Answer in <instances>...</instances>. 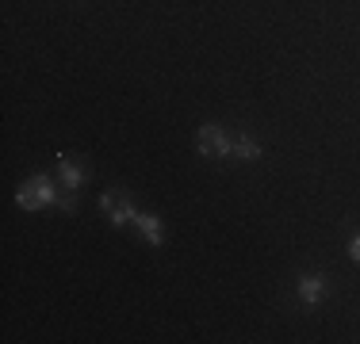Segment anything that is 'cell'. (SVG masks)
Returning <instances> with one entry per match:
<instances>
[{"label":"cell","mask_w":360,"mask_h":344,"mask_svg":"<svg viewBox=\"0 0 360 344\" xmlns=\"http://www.w3.org/2000/svg\"><path fill=\"white\" fill-rule=\"evenodd\" d=\"M195 142H200V153H203V157H211V161L234 157V138L222 131V126H215V123H203Z\"/></svg>","instance_id":"obj_2"},{"label":"cell","mask_w":360,"mask_h":344,"mask_svg":"<svg viewBox=\"0 0 360 344\" xmlns=\"http://www.w3.org/2000/svg\"><path fill=\"white\" fill-rule=\"evenodd\" d=\"M84 180H89V168L77 165L70 153H58V184H65L73 192V187H81Z\"/></svg>","instance_id":"obj_5"},{"label":"cell","mask_w":360,"mask_h":344,"mask_svg":"<svg viewBox=\"0 0 360 344\" xmlns=\"http://www.w3.org/2000/svg\"><path fill=\"white\" fill-rule=\"evenodd\" d=\"M261 142H257V138L253 134H238L234 138V157L238 161H261Z\"/></svg>","instance_id":"obj_7"},{"label":"cell","mask_w":360,"mask_h":344,"mask_svg":"<svg viewBox=\"0 0 360 344\" xmlns=\"http://www.w3.org/2000/svg\"><path fill=\"white\" fill-rule=\"evenodd\" d=\"M295 295H299V303H303L307 310H314V306H322L326 295H330V283H326L322 272H303L299 283H295Z\"/></svg>","instance_id":"obj_4"},{"label":"cell","mask_w":360,"mask_h":344,"mask_svg":"<svg viewBox=\"0 0 360 344\" xmlns=\"http://www.w3.org/2000/svg\"><path fill=\"white\" fill-rule=\"evenodd\" d=\"M100 206H104V214H108L111 226H134V214H139V206L127 199L123 192H104V195H100Z\"/></svg>","instance_id":"obj_3"},{"label":"cell","mask_w":360,"mask_h":344,"mask_svg":"<svg viewBox=\"0 0 360 344\" xmlns=\"http://www.w3.org/2000/svg\"><path fill=\"white\" fill-rule=\"evenodd\" d=\"M349 256H353V260H360V234H353V241H349Z\"/></svg>","instance_id":"obj_8"},{"label":"cell","mask_w":360,"mask_h":344,"mask_svg":"<svg viewBox=\"0 0 360 344\" xmlns=\"http://www.w3.org/2000/svg\"><path fill=\"white\" fill-rule=\"evenodd\" d=\"M15 206L23 211H42V206H62V211H77V199L73 195H62L58 184L46 176V172H35L31 180H23V187L15 192Z\"/></svg>","instance_id":"obj_1"},{"label":"cell","mask_w":360,"mask_h":344,"mask_svg":"<svg viewBox=\"0 0 360 344\" xmlns=\"http://www.w3.org/2000/svg\"><path fill=\"white\" fill-rule=\"evenodd\" d=\"M134 230H139L142 241H146V245H153V249H158L161 237H165V226H161V218H158V214H146V211L134 214Z\"/></svg>","instance_id":"obj_6"}]
</instances>
